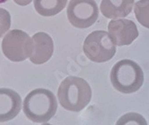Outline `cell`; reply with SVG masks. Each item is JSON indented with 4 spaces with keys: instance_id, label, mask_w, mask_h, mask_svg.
Segmentation results:
<instances>
[{
    "instance_id": "52a82bcc",
    "label": "cell",
    "mask_w": 149,
    "mask_h": 125,
    "mask_svg": "<svg viewBox=\"0 0 149 125\" xmlns=\"http://www.w3.org/2000/svg\"><path fill=\"white\" fill-rule=\"evenodd\" d=\"M109 36L113 44L118 46L130 45L139 36L138 27L130 20H113L108 25Z\"/></svg>"
},
{
    "instance_id": "277c9868",
    "label": "cell",
    "mask_w": 149,
    "mask_h": 125,
    "mask_svg": "<svg viewBox=\"0 0 149 125\" xmlns=\"http://www.w3.org/2000/svg\"><path fill=\"white\" fill-rule=\"evenodd\" d=\"M83 51L90 60L103 63L113 59L116 52V45L106 31L97 30L90 33L85 39Z\"/></svg>"
},
{
    "instance_id": "5b68a950",
    "label": "cell",
    "mask_w": 149,
    "mask_h": 125,
    "mask_svg": "<svg viewBox=\"0 0 149 125\" xmlns=\"http://www.w3.org/2000/svg\"><path fill=\"white\" fill-rule=\"evenodd\" d=\"M32 40L26 32L20 30L9 31L2 41L5 56L13 62H21L30 58L32 53Z\"/></svg>"
},
{
    "instance_id": "3957f363",
    "label": "cell",
    "mask_w": 149,
    "mask_h": 125,
    "mask_svg": "<svg viewBox=\"0 0 149 125\" xmlns=\"http://www.w3.org/2000/svg\"><path fill=\"white\" fill-rule=\"evenodd\" d=\"M110 78L113 86L118 91L130 94L141 88L144 82V73L137 62L123 60L113 67Z\"/></svg>"
},
{
    "instance_id": "9c48e42d",
    "label": "cell",
    "mask_w": 149,
    "mask_h": 125,
    "mask_svg": "<svg viewBox=\"0 0 149 125\" xmlns=\"http://www.w3.org/2000/svg\"><path fill=\"white\" fill-rule=\"evenodd\" d=\"M31 40L33 48L30 60L36 65H41L48 61L54 52V42L51 36L44 32H38Z\"/></svg>"
},
{
    "instance_id": "8fae6325",
    "label": "cell",
    "mask_w": 149,
    "mask_h": 125,
    "mask_svg": "<svg viewBox=\"0 0 149 125\" xmlns=\"http://www.w3.org/2000/svg\"><path fill=\"white\" fill-rule=\"evenodd\" d=\"M67 0H34V7L38 14L50 17L55 16L66 6Z\"/></svg>"
},
{
    "instance_id": "9a60e30c",
    "label": "cell",
    "mask_w": 149,
    "mask_h": 125,
    "mask_svg": "<svg viewBox=\"0 0 149 125\" xmlns=\"http://www.w3.org/2000/svg\"><path fill=\"white\" fill-rule=\"evenodd\" d=\"M15 4L21 5V6H26L31 3L32 0H13Z\"/></svg>"
},
{
    "instance_id": "6da1fadb",
    "label": "cell",
    "mask_w": 149,
    "mask_h": 125,
    "mask_svg": "<svg viewBox=\"0 0 149 125\" xmlns=\"http://www.w3.org/2000/svg\"><path fill=\"white\" fill-rule=\"evenodd\" d=\"M58 100L68 111L79 112L90 102L92 92L88 82L77 76L66 77L59 86Z\"/></svg>"
},
{
    "instance_id": "8992f818",
    "label": "cell",
    "mask_w": 149,
    "mask_h": 125,
    "mask_svg": "<svg viewBox=\"0 0 149 125\" xmlns=\"http://www.w3.org/2000/svg\"><path fill=\"white\" fill-rule=\"evenodd\" d=\"M67 17L77 29H87L98 19V6L95 0H71Z\"/></svg>"
},
{
    "instance_id": "4fadbf2b",
    "label": "cell",
    "mask_w": 149,
    "mask_h": 125,
    "mask_svg": "<svg viewBox=\"0 0 149 125\" xmlns=\"http://www.w3.org/2000/svg\"><path fill=\"white\" fill-rule=\"evenodd\" d=\"M115 125H147V122L141 115L131 112L121 116Z\"/></svg>"
},
{
    "instance_id": "ba28073f",
    "label": "cell",
    "mask_w": 149,
    "mask_h": 125,
    "mask_svg": "<svg viewBox=\"0 0 149 125\" xmlns=\"http://www.w3.org/2000/svg\"><path fill=\"white\" fill-rule=\"evenodd\" d=\"M21 96L12 89L0 88V122H8L20 113Z\"/></svg>"
},
{
    "instance_id": "2e32d148",
    "label": "cell",
    "mask_w": 149,
    "mask_h": 125,
    "mask_svg": "<svg viewBox=\"0 0 149 125\" xmlns=\"http://www.w3.org/2000/svg\"><path fill=\"white\" fill-rule=\"evenodd\" d=\"M6 1H8V0H0V3H5Z\"/></svg>"
},
{
    "instance_id": "7a4b0ae2",
    "label": "cell",
    "mask_w": 149,
    "mask_h": 125,
    "mask_svg": "<svg viewBox=\"0 0 149 125\" xmlns=\"http://www.w3.org/2000/svg\"><path fill=\"white\" fill-rule=\"evenodd\" d=\"M57 110V101L54 93L47 89H35L25 97L23 112L34 122H47Z\"/></svg>"
},
{
    "instance_id": "7c38bea8",
    "label": "cell",
    "mask_w": 149,
    "mask_h": 125,
    "mask_svg": "<svg viewBox=\"0 0 149 125\" xmlns=\"http://www.w3.org/2000/svg\"><path fill=\"white\" fill-rule=\"evenodd\" d=\"M135 15L138 21L149 29V0H139L135 4Z\"/></svg>"
},
{
    "instance_id": "e0dca14e",
    "label": "cell",
    "mask_w": 149,
    "mask_h": 125,
    "mask_svg": "<svg viewBox=\"0 0 149 125\" xmlns=\"http://www.w3.org/2000/svg\"><path fill=\"white\" fill-rule=\"evenodd\" d=\"M42 125H52V124H49V123H45V124H42Z\"/></svg>"
},
{
    "instance_id": "30bf717a",
    "label": "cell",
    "mask_w": 149,
    "mask_h": 125,
    "mask_svg": "<svg viewBox=\"0 0 149 125\" xmlns=\"http://www.w3.org/2000/svg\"><path fill=\"white\" fill-rule=\"evenodd\" d=\"M134 0H102L100 10L108 19L124 18L132 11Z\"/></svg>"
},
{
    "instance_id": "5bb4252c",
    "label": "cell",
    "mask_w": 149,
    "mask_h": 125,
    "mask_svg": "<svg viewBox=\"0 0 149 125\" xmlns=\"http://www.w3.org/2000/svg\"><path fill=\"white\" fill-rule=\"evenodd\" d=\"M11 27V15L8 11L0 8V37H2Z\"/></svg>"
}]
</instances>
